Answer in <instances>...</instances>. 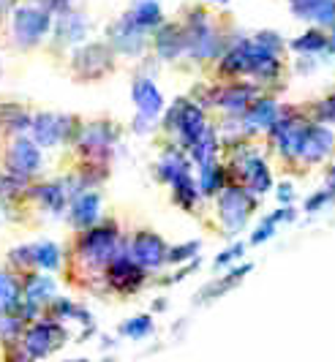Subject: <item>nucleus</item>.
<instances>
[{"instance_id": "1", "label": "nucleus", "mask_w": 335, "mask_h": 362, "mask_svg": "<svg viewBox=\"0 0 335 362\" xmlns=\"http://www.w3.org/2000/svg\"><path fill=\"white\" fill-rule=\"evenodd\" d=\"M218 207H221V221H223V226H226V232H229V235H237L242 226H245L251 210H254V199H251L242 188L229 185V188L221 191Z\"/></svg>"}, {"instance_id": "2", "label": "nucleus", "mask_w": 335, "mask_h": 362, "mask_svg": "<svg viewBox=\"0 0 335 362\" xmlns=\"http://www.w3.org/2000/svg\"><path fill=\"white\" fill-rule=\"evenodd\" d=\"M82 259L90 262V264H110L112 259L117 256V232L114 226H98V229H90L82 245Z\"/></svg>"}, {"instance_id": "3", "label": "nucleus", "mask_w": 335, "mask_h": 362, "mask_svg": "<svg viewBox=\"0 0 335 362\" xmlns=\"http://www.w3.org/2000/svg\"><path fill=\"white\" fill-rule=\"evenodd\" d=\"M49 30V11L47 8H17L14 11V36L22 47H33Z\"/></svg>"}, {"instance_id": "4", "label": "nucleus", "mask_w": 335, "mask_h": 362, "mask_svg": "<svg viewBox=\"0 0 335 362\" xmlns=\"http://www.w3.org/2000/svg\"><path fill=\"white\" fill-rule=\"evenodd\" d=\"M167 126L177 128V131L183 134L186 145L191 147L196 139H199V134L207 128V123H205V115H202V109L199 107H194V104H188V101H177L175 107L169 109Z\"/></svg>"}, {"instance_id": "5", "label": "nucleus", "mask_w": 335, "mask_h": 362, "mask_svg": "<svg viewBox=\"0 0 335 362\" xmlns=\"http://www.w3.org/2000/svg\"><path fill=\"white\" fill-rule=\"evenodd\" d=\"M183 36H186V49L194 57H213L216 54V33H213V28L207 25V19L202 11H194V17H191V25H188L186 30H183Z\"/></svg>"}, {"instance_id": "6", "label": "nucleus", "mask_w": 335, "mask_h": 362, "mask_svg": "<svg viewBox=\"0 0 335 362\" xmlns=\"http://www.w3.org/2000/svg\"><path fill=\"white\" fill-rule=\"evenodd\" d=\"M74 69L85 79H98L112 69V52L104 44H88L74 54Z\"/></svg>"}, {"instance_id": "7", "label": "nucleus", "mask_w": 335, "mask_h": 362, "mask_svg": "<svg viewBox=\"0 0 335 362\" xmlns=\"http://www.w3.org/2000/svg\"><path fill=\"white\" fill-rule=\"evenodd\" d=\"M273 136L278 142V150L286 156V158H298L300 156V139H302V131H305V123L295 117V115H283V117H276L273 120Z\"/></svg>"}, {"instance_id": "8", "label": "nucleus", "mask_w": 335, "mask_h": 362, "mask_svg": "<svg viewBox=\"0 0 335 362\" xmlns=\"http://www.w3.org/2000/svg\"><path fill=\"white\" fill-rule=\"evenodd\" d=\"M110 41L114 44V49L123 54H139L145 47V28H139L131 14L123 19H117L110 28Z\"/></svg>"}, {"instance_id": "9", "label": "nucleus", "mask_w": 335, "mask_h": 362, "mask_svg": "<svg viewBox=\"0 0 335 362\" xmlns=\"http://www.w3.org/2000/svg\"><path fill=\"white\" fill-rule=\"evenodd\" d=\"M69 117H60V115H49V112H44V115H36V117H30V128H33V142L41 147H52L57 142H63L66 139V134H69Z\"/></svg>"}, {"instance_id": "10", "label": "nucleus", "mask_w": 335, "mask_h": 362, "mask_svg": "<svg viewBox=\"0 0 335 362\" xmlns=\"http://www.w3.org/2000/svg\"><path fill=\"white\" fill-rule=\"evenodd\" d=\"M131 259L142 267H158L167 259V245L153 232H139L131 243Z\"/></svg>"}, {"instance_id": "11", "label": "nucleus", "mask_w": 335, "mask_h": 362, "mask_svg": "<svg viewBox=\"0 0 335 362\" xmlns=\"http://www.w3.org/2000/svg\"><path fill=\"white\" fill-rule=\"evenodd\" d=\"M38 166H41V153L38 145L30 139H17L11 150H8V175H17V177H28L33 175Z\"/></svg>"}, {"instance_id": "12", "label": "nucleus", "mask_w": 335, "mask_h": 362, "mask_svg": "<svg viewBox=\"0 0 335 362\" xmlns=\"http://www.w3.org/2000/svg\"><path fill=\"white\" fill-rule=\"evenodd\" d=\"M145 281V267L136 264L131 256H114L110 262V284L117 291H134Z\"/></svg>"}, {"instance_id": "13", "label": "nucleus", "mask_w": 335, "mask_h": 362, "mask_svg": "<svg viewBox=\"0 0 335 362\" xmlns=\"http://www.w3.org/2000/svg\"><path fill=\"white\" fill-rule=\"evenodd\" d=\"M63 338H66V332L57 325H36L25 335L28 357H47L52 349L63 344Z\"/></svg>"}, {"instance_id": "14", "label": "nucleus", "mask_w": 335, "mask_h": 362, "mask_svg": "<svg viewBox=\"0 0 335 362\" xmlns=\"http://www.w3.org/2000/svg\"><path fill=\"white\" fill-rule=\"evenodd\" d=\"M333 150V134L324 126H305L300 139V158L317 163Z\"/></svg>"}, {"instance_id": "15", "label": "nucleus", "mask_w": 335, "mask_h": 362, "mask_svg": "<svg viewBox=\"0 0 335 362\" xmlns=\"http://www.w3.org/2000/svg\"><path fill=\"white\" fill-rule=\"evenodd\" d=\"M240 175H242L245 188H251L254 194H264V191H270V185H273V177H270L267 163L261 161V158H257V156L242 158V161H240Z\"/></svg>"}, {"instance_id": "16", "label": "nucleus", "mask_w": 335, "mask_h": 362, "mask_svg": "<svg viewBox=\"0 0 335 362\" xmlns=\"http://www.w3.org/2000/svg\"><path fill=\"white\" fill-rule=\"evenodd\" d=\"M292 11L300 19H317L322 25H335V0H292Z\"/></svg>"}, {"instance_id": "17", "label": "nucleus", "mask_w": 335, "mask_h": 362, "mask_svg": "<svg viewBox=\"0 0 335 362\" xmlns=\"http://www.w3.org/2000/svg\"><path fill=\"white\" fill-rule=\"evenodd\" d=\"M134 101H136L139 115H145V117H155L161 112V107H164L161 93H158V88L150 79H136L134 82Z\"/></svg>"}, {"instance_id": "18", "label": "nucleus", "mask_w": 335, "mask_h": 362, "mask_svg": "<svg viewBox=\"0 0 335 362\" xmlns=\"http://www.w3.org/2000/svg\"><path fill=\"white\" fill-rule=\"evenodd\" d=\"M55 33H57V41L76 44V41H82V38L88 36V22H85L82 14H76V11H60Z\"/></svg>"}, {"instance_id": "19", "label": "nucleus", "mask_w": 335, "mask_h": 362, "mask_svg": "<svg viewBox=\"0 0 335 362\" xmlns=\"http://www.w3.org/2000/svg\"><path fill=\"white\" fill-rule=\"evenodd\" d=\"M251 270H254L251 264H242V267L232 270L229 275H223L221 281H213L210 286H205V289L199 291V303H210V300H218V297H223L229 289H235V286H237V284H240L242 278H245Z\"/></svg>"}, {"instance_id": "20", "label": "nucleus", "mask_w": 335, "mask_h": 362, "mask_svg": "<svg viewBox=\"0 0 335 362\" xmlns=\"http://www.w3.org/2000/svg\"><path fill=\"white\" fill-rule=\"evenodd\" d=\"M155 49H158V54H161L164 60H175L177 54L186 49V36H183V30L175 28V25L161 28V33L155 36Z\"/></svg>"}, {"instance_id": "21", "label": "nucleus", "mask_w": 335, "mask_h": 362, "mask_svg": "<svg viewBox=\"0 0 335 362\" xmlns=\"http://www.w3.org/2000/svg\"><path fill=\"white\" fill-rule=\"evenodd\" d=\"M245 126L251 128H270L273 126V120L278 117V107H276V101L273 98H261V101H254L251 107H245Z\"/></svg>"}, {"instance_id": "22", "label": "nucleus", "mask_w": 335, "mask_h": 362, "mask_svg": "<svg viewBox=\"0 0 335 362\" xmlns=\"http://www.w3.org/2000/svg\"><path fill=\"white\" fill-rule=\"evenodd\" d=\"M110 145H112V131H110V126H104V123L90 126L82 134V147H85L88 153H93V156H107V153H110Z\"/></svg>"}, {"instance_id": "23", "label": "nucleus", "mask_w": 335, "mask_h": 362, "mask_svg": "<svg viewBox=\"0 0 335 362\" xmlns=\"http://www.w3.org/2000/svg\"><path fill=\"white\" fill-rule=\"evenodd\" d=\"M251 95H254V90L248 85H232V88H223V90L216 93V104L232 109V112H240V109L248 107Z\"/></svg>"}, {"instance_id": "24", "label": "nucleus", "mask_w": 335, "mask_h": 362, "mask_svg": "<svg viewBox=\"0 0 335 362\" xmlns=\"http://www.w3.org/2000/svg\"><path fill=\"white\" fill-rule=\"evenodd\" d=\"M226 74H251V41H240L235 49L223 57Z\"/></svg>"}, {"instance_id": "25", "label": "nucleus", "mask_w": 335, "mask_h": 362, "mask_svg": "<svg viewBox=\"0 0 335 362\" xmlns=\"http://www.w3.org/2000/svg\"><path fill=\"white\" fill-rule=\"evenodd\" d=\"M98 197L95 194H82L79 199L74 202V210H71V218H74L76 226H90L95 218H98Z\"/></svg>"}, {"instance_id": "26", "label": "nucleus", "mask_w": 335, "mask_h": 362, "mask_svg": "<svg viewBox=\"0 0 335 362\" xmlns=\"http://www.w3.org/2000/svg\"><path fill=\"white\" fill-rule=\"evenodd\" d=\"M292 218H295V210H292L289 204H286L283 210H278V213L267 216V218H264V221L259 223V229L254 232V237H251V243H257V245H259V243H264V240H270V237L276 235V226H278L281 221H292Z\"/></svg>"}, {"instance_id": "27", "label": "nucleus", "mask_w": 335, "mask_h": 362, "mask_svg": "<svg viewBox=\"0 0 335 362\" xmlns=\"http://www.w3.org/2000/svg\"><path fill=\"white\" fill-rule=\"evenodd\" d=\"M131 19L139 25V28H155L161 25V8L155 0H148V3H134V11H131Z\"/></svg>"}, {"instance_id": "28", "label": "nucleus", "mask_w": 335, "mask_h": 362, "mask_svg": "<svg viewBox=\"0 0 335 362\" xmlns=\"http://www.w3.org/2000/svg\"><path fill=\"white\" fill-rule=\"evenodd\" d=\"M55 297V284H52V278H47V275H33L30 278V284H28V303H47V300H52Z\"/></svg>"}, {"instance_id": "29", "label": "nucleus", "mask_w": 335, "mask_h": 362, "mask_svg": "<svg viewBox=\"0 0 335 362\" xmlns=\"http://www.w3.org/2000/svg\"><path fill=\"white\" fill-rule=\"evenodd\" d=\"M172 185H175V199H177V204L186 207V210H191L194 202H196V185H194V180H191V175H188V172L177 175V177L172 180Z\"/></svg>"}, {"instance_id": "30", "label": "nucleus", "mask_w": 335, "mask_h": 362, "mask_svg": "<svg viewBox=\"0 0 335 362\" xmlns=\"http://www.w3.org/2000/svg\"><path fill=\"white\" fill-rule=\"evenodd\" d=\"M19 305L17 281L6 272H0V310H14Z\"/></svg>"}, {"instance_id": "31", "label": "nucleus", "mask_w": 335, "mask_h": 362, "mask_svg": "<svg viewBox=\"0 0 335 362\" xmlns=\"http://www.w3.org/2000/svg\"><path fill=\"white\" fill-rule=\"evenodd\" d=\"M33 262L44 270H55L60 264V251H57L55 243H41V245H33Z\"/></svg>"}, {"instance_id": "32", "label": "nucleus", "mask_w": 335, "mask_h": 362, "mask_svg": "<svg viewBox=\"0 0 335 362\" xmlns=\"http://www.w3.org/2000/svg\"><path fill=\"white\" fill-rule=\"evenodd\" d=\"M183 172H188V163L180 153H169V156H164V161L158 163V175H161V180L167 182H172Z\"/></svg>"}, {"instance_id": "33", "label": "nucleus", "mask_w": 335, "mask_h": 362, "mask_svg": "<svg viewBox=\"0 0 335 362\" xmlns=\"http://www.w3.org/2000/svg\"><path fill=\"white\" fill-rule=\"evenodd\" d=\"M202 191L205 194H216L218 188L223 185V172H221V166H216V161L210 158V161L202 163Z\"/></svg>"}, {"instance_id": "34", "label": "nucleus", "mask_w": 335, "mask_h": 362, "mask_svg": "<svg viewBox=\"0 0 335 362\" xmlns=\"http://www.w3.org/2000/svg\"><path fill=\"white\" fill-rule=\"evenodd\" d=\"M191 150H194V158L199 163H205L213 158V153H216V134L210 131V128H205L202 134H199V139L191 145Z\"/></svg>"}, {"instance_id": "35", "label": "nucleus", "mask_w": 335, "mask_h": 362, "mask_svg": "<svg viewBox=\"0 0 335 362\" xmlns=\"http://www.w3.org/2000/svg\"><path fill=\"white\" fill-rule=\"evenodd\" d=\"M292 47L298 52H322V49H327V36H322L319 30H308L305 36L295 38Z\"/></svg>"}, {"instance_id": "36", "label": "nucleus", "mask_w": 335, "mask_h": 362, "mask_svg": "<svg viewBox=\"0 0 335 362\" xmlns=\"http://www.w3.org/2000/svg\"><path fill=\"white\" fill-rule=\"evenodd\" d=\"M38 197H41V202H44L52 213L63 210V204H66V191H63L60 185H41V188H38Z\"/></svg>"}, {"instance_id": "37", "label": "nucleus", "mask_w": 335, "mask_h": 362, "mask_svg": "<svg viewBox=\"0 0 335 362\" xmlns=\"http://www.w3.org/2000/svg\"><path fill=\"white\" fill-rule=\"evenodd\" d=\"M120 332L131 335V338H145V335L153 332V322H150V316H136V319H131V322L120 327Z\"/></svg>"}, {"instance_id": "38", "label": "nucleus", "mask_w": 335, "mask_h": 362, "mask_svg": "<svg viewBox=\"0 0 335 362\" xmlns=\"http://www.w3.org/2000/svg\"><path fill=\"white\" fill-rule=\"evenodd\" d=\"M333 197H335L333 191H319V194H314L311 199L305 202V210H308V213H319V210H324V207L333 202Z\"/></svg>"}, {"instance_id": "39", "label": "nucleus", "mask_w": 335, "mask_h": 362, "mask_svg": "<svg viewBox=\"0 0 335 362\" xmlns=\"http://www.w3.org/2000/svg\"><path fill=\"white\" fill-rule=\"evenodd\" d=\"M317 117L322 120V123H335V95L324 98V101H319Z\"/></svg>"}, {"instance_id": "40", "label": "nucleus", "mask_w": 335, "mask_h": 362, "mask_svg": "<svg viewBox=\"0 0 335 362\" xmlns=\"http://www.w3.org/2000/svg\"><path fill=\"white\" fill-rule=\"evenodd\" d=\"M199 251V243H188V245H180V248H172L167 254L169 262H183V259H188V256H194Z\"/></svg>"}, {"instance_id": "41", "label": "nucleus", "mask_w": 335, "mask_h": 362, "mask_svg": "<svg viewBox=\"0 0 335 362\" xmlns=\"http://www.w3.org/2000/svg\"><path fill=\"white\" fill-rule=\"evenodd\" d=\"M19 332V319L14 316H0V335L8 341V338H17Z\"/></svg>"}, {"instance_id": "42", "label": "nucleus", "mask_w": 335, "mask_h": 362, "mask_svg": "<svg viewBox=\"0 0 335 362\" xmlns=\"http://www.w3.org/2000/svg\"><path fill=\"white\" fill-rule=\"evenodd\" d=\"M259 44H264L267 49H273V52H278L281 47H283V41L278 38V33H273V30H261L259 36H257Z\"/></svg>"}, {"instance_id": "43", "label": "nucleus", "mask_w": 335, "mask_h": 362, "mask_svg": "<svg viewBox=\"0 0 335 362\" xmlns=\"http://www.w3.org/2000/svg\"><path fill=\"white\" fill-rule=\"evenodd\" d=\"M240 254H242V243H237V245H232L229 251H223V254L216 259V267H223V264H229L232 259H237Z\"/></svg>"}, {"instance_id": "44", "label": "nucleus", "mask_w": 335, "mask_h": 362, "mask_svg": "<svg viewBox=\"0 0 335 362\" xmlns=\"http://www.w3.org/2000/svg\"><path fill=\"white\" fill-rule=\"evenodd\" d=\"M38 3H41V8L60 14V11H66V8H69V3H71V0H38Z\"/></svg>"}, {"instance_id": "45", "label": "nucleus", "mask_w": 335, "mask_h": 362, "mask_svg": "<svg viewBox=\"0 0 335 362\" xmlns=\"http://www.w3.org/2000/svg\"><path fill=\"white\" fill-rule=\"evenodd\" d=\"M278 199L283 202V204H289V202H292V185H289V182L278 188Z\"/></svg>"}, {"instance_id": "46", "label": "nucleus", "mask_w": 335, "mask_h": 362, "mask_svg": "<svg viewBox=\"0 0 335 362\" xmlns=\"http://www.w3.org/2000/svg\"><path fill=\"white\" fill-rule=\"evenodd\" d=\"M327 49H330V52L335 54V30H333V36L327 38Z\"/></svg>"}, {"instance_id": "47", "label": "nucleus", "mask_w": 335, "mask_h": 362, "mask_svg": "<svg viewBox=\"0 0 335 362\" xmlns=\"http://www.w3.org/2000/svg\"><path fill=\"white\" fill-rule=\"evenodd\" d=\"M330 188H333V194H335V166L330 169Z\"/></svg>"}, {"instance_id": "48", "label": "nucleus", "mask_w": 335, "mask_h": 362, "mask_svg": "<svg viewBox=\"0 0 335 362\" xmlns=\"http://www.w3.org/2000/svg\"><path fill=\"white\" fill-rule=\"evenodd\" d=\"M6 3H8V0H0V14H3V8H6Z\"/></svg>"}, {"instance_id": "49", "label": "nucleus", "mask_w": 335, "mask_h": 362, "mask_svg": "<svg viewBox=\"0 0 335 362\" xmlns=\"http://www.w3.org/2000/svg\"><path fill=\"white\" fill-rule=\"evenodd\" d=\"M134 3H148V0H134Z\"/></svg>"}, {"instance_id": "50", "label": "nucleus", "mask_w": 335, "mask_h": 362, "mask_svg": "<svg viewBox=\"0 0 335 362\" xmlns=\"http://www.w3.org/2000/svg\"><path fill=\"white\" fill-rule=\"evenodd\" d=\"M218 3H226V0H218Z\"/></svg>"}]
</instances>
